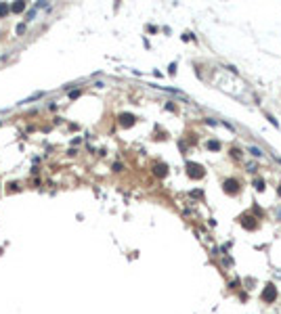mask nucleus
Masks as SVG:
<instances>
[{
	"instance_id": "1a4fd4ad",
	"label": "nucleus",
	"mask_w": 281,
	"mask_h": 314,
	"mask_svg": "<svg viewBox=\"0 0 281 314\" xmlns=\"http://www.w3.org/2000/svg\"><path fill=\"white\" fill-rule=\"evenodd\" d=\"M122 124L124 126H130L132 124V115H122Z\"/></svg>"
},
{
	"instance_id": "9b49d317",
	"label": "nucleus",
	"mask_w": 281,
	"mask_h": 314,
	"mask_svg": "<svg viewBox=\"0 0 281 314\" xmlns=\"http://www.w3.org/2000/svg\"><path fill=\"white\" fill-rule=\"evenodd\" d=\"M277 193H279V195H281V186H279V188H277Z\"/></svg>"
},
{
	"instance_id": "20e7f679",
	"label": "nucleus",
	"mask_w": 281,
	"mask_h": 314,
	"mask_svg": "<svg viewBox=\"0 0 281 314\" xmlns=\"http://www.w3.org/2000/svg\"><path fill=\"white\" fill-rule=\"evenodd\" d=\"M241 226L248 228V230H254V228H256V222H254L252 216H243V218H241Z\"/></svg>"
},
{
	"instance_id": "7ed1b4c3",
	"label": "nucleus",
	"mask_w": 281,
	"mask_h": 314,
	"mask_svg": "<svg viewBox=\"0 0 281 314\" xmlns=\"http://www.w3.org/2000/svg\"><path fill=\"white\" fill-rule=\"evenodd\" d=\"M225 191H227V193H231V195H235V193H237V180H235V178L225 180Z\"/></svg>"
},
{
	"instance_id": "423d86ee",
	"label": "nucleus",
	"mask_w": 281,
	"mask_h": 314,
	"mask_svg": "<svg viewBox=\"0 0 281 314\" xmlns=\"http://www.w3.org/2000/svg\"><path fill=\"white\" fill-rule=\"evenodd\" d=\"M254 188H256V191H264V180H262V178H256V180H254Z\"/></svg>"
},
{
	"instance_id": "f257e3e1",
	"label": "nucleus",
	"mask_w": 281,
	"mask_h": 314,
	"mask_svg": "<svg viewBox=\"0 0 281 314\" xmlns=\"http://www.w3.org/2000/svg\"><path fill=\"white\" fill-rule=\"evenodd\" d=\"M187 172H189V176H191V178H204V168H201V166H199V163H191V161H189L187 163Z\"/></svg>"
},
{
	"instance_id": "39448f33",
	"label": "nucleus",
	"mask_w": 281,
	"mask_h": 314,
	"mask_svg": "<svg viewBox=\"0 0 281 314\" xmlns=\"http://www.w3.org/2000/svg\"><path fill=\"white\" fill-rule=\"evenodd\" d=\"M166 172H168V170H166V166H164V163L155 166V174H157V176H166Z\"/></svg>"
},
{
	"instance_id": "f8f14e48",
	"label": "nucleus",
	"mask_w": 281,
	"mask_h": 314,
	"mask_svg": "<svg viewBox=\"0 0 281 314\" xmlns=\"http://www.w3.org/2000/svg\"><path fill=\"white\" fill-rule=\"evenodd\" d=\"M279 163H281V159H279Z\"/></svg>"
},
{
	"instance_id": "f03ea898",
	"label": "nucleus",
	"mask_w": 281,
	"mask_h": 314,
	"mask_svg": "<svg viewBox=\"0 0 281 314\" xmlns=\"http://www.w3.org/2000/svg\"><path fill=\"white\" fill-rule=\"evenodd\" d=\"M275 295H277L275 287H273V285H267V289L262 291V300H264V302H273V300H275Z\"/></svg>"
},
{
	"instance_id": "0eeeda50",
	"label": "nucleus",
	"mask_w": 281,
	"mask_h": 314,
	"mask_svg": "<svg viewBox=\"0 0 281 314\" xmlns=\"http://www.w3.org/2000/svg\"><path fill=\"white\" fill-rule=\"evenodd\" d=\"M208 149H212V151H218V149H220V142H218V140H210V142H208Z\"/></svg>"
},
{
	"instance_id": "6e6552de",
	"label": "nucleus",
	"mask_w": 281,
	"mask_h": 314,
	"mask_svg": "<svg viewBox=\"0 0 281 314\" xmlns=\"http://www.w3.org/2000/svg\"><path fill=\"white\" fill-rule=\"evenodd\" d=\"M250 153H252L254 157H260V155H262V149H258V147H250Z\"/></svg>"
},
{
	"instance_id": "9d476101",
	"label": "nucleus",
	"mask_w": 281,
	"mask_h": 314,
	"mask_svg": "<svg viewBox=\"0 0 281 314\" xmlns=\"http://www.w3.org/2000/svg\"><path fill=\"white\" fill-rule=\"evenodd\" d=\"M25 4H13V11H23Z\"/></svg>"
}]
</instances>
